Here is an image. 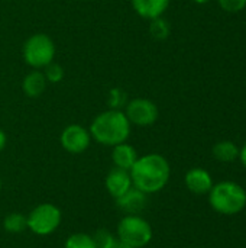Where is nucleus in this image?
<instances>
[{
    "label": "nucleus",
    "instance_id": "b1692460",
    "mask_svg": "<svg viewBox=\"0 0 246 248\" xmlns=\"http://www.w3.org/2000/svg\"><path fill=\"white\" fill-rule=\"evenodd\" d=\"M239 158H241V163L246 167V142L245 145L239 150Z\"/></svg>",
    "mask_w": 246,
    "mask_h": 248
},
{
    "label": "nucleus",
    "instance_id": "423d86ee",
    "mask_svg": "<svg viewBox=\"0 0 246 248\" xmlns=\"http://www.w3.org/2000/svg\"><path fill=\"white\" fill-rule=\"evenodd\" d=\"M26 219L29 231H32L35 235L45 237L58 230L62 221V214L61 209L54 203H41L33 208L29 215H26Z\"/></svg>",
    "mask_w": 246,
    "mask_h": 248
},
{
    "label": "nucleus",
    "instance_id": "f03ea898",
    "mask_svg": "<svg viewBox=\"0 0 246 248\" xmlns=\"http://www.w3.org/2000/svg\"><path fill=\"white\" fill-rule=\"evenodd\" d=\"M88 131L91 138H94L99 144L115 147L128 141L130 135V122L123 110L109 109L99 113L93 119Z\"/></svg>",
    "mask_w": 246,
    "mask_h": 248
},
{
    "label": "nucleus",
    "instance_id": "2eb2a0df",
    "mask_svg": "<svg viewBox=\"0 0 246 248\" xmlns=\"http://www.w3.org/2000/svg\"><path fill=\"white\" fill-rule=\"evenodd\" d=\"M213 157L222 163H232L239 158V148L232 141H220L213 147Z\"/></svg>",
    "mask_w": 246,
    "mask_h": 248
},
{
    "label": "nucleus",
    "instance_id": "7ed1b4c3",
    "mask_svg": "<svg viewBox=\"0 0 246 248\" xmlns=\"http://www.w3.org/2000/svg\"><path fill=\"white\" fill-rule=\"evenodd\" d=\"M210 206L222 215H236L246 206V192L235 182H220L209 192Z\"/></svg>",
    "mask_w": 246,
    "mask_h": 248
},
{
    "label": "nucleus",
    "instance_id": "0eeeda50",
    "mask_svg": "<svg viewBox=\"0 0 246 248\" xmlns=\"http://www.w3.org/2000/svg\"><path fill=\"white\" fill-rule=\"evenodd\" d=\"M123 112L128 121L130 122V125H136V126L154 125L159 116L157 105L145 97H136L129 100Z\"/></svg>",
    "mask_w": 246,
    "mask_h": 248
},
{
    "label": "nucleus",
    "instance_id": "20e7f679",
    "mask_svg": "<svg viewBox=\"0 0 246 248\" xmlns=\"http://www.w3.org/2000/svg\"><path fill=\"white\" fill-rule=\"evenodd\" d=\"M152 235L151 224L139 215H125L117 225V240L130 248L146 247Z\"/></svg>",
    "mask_w": 246,
    "mask_h": 248
},
{
    "label": "nucleus",
    "instance_id": "39448f33",
    "mask_svg": "<svg viewBox=\"0 0 246 248\" xmlns=\"http://www.w3.org/2000/svg\"><path fill=\"white\" fill-rule=\"evenodd\" d=\"M22 54L25 62L32 68H45L55 58V44L46 33H35L25 41Z\"/></svg>",
    "mask_w": 246,
    "mask_h": 248
},
{
    "label": "nucleus",
    "instance_id": "9d476101",
    "mask_svg": "<svg viewBox=\"0 0 246 248\" xmlns=\"http://www.w3.org/2000/svg\"><path fill=\"white\" fill-rule=\"evenodd\" d=\"M116 206L126 215H139L148 203V195L136 187H130L123 196L115 199Z\"/></svg>",
    "mask_w": 246,
    "mask_h": 248
},
{
    "label": "nucleus",
    "instance_id": "4be33fe9",
    "mask_svg": "<svg viewBox=\"0 0 246 248\" xmlns=\"http://www.w3.org/2000/svg\"><path fill=\"white\" fill-rule=\"evenodd\" d=\"M219 6L228 13H238L246 7V0H217Z\"/></svg>",
    "mask_w": 246,
    "mask_h": 248
},
{
    "label": "nucleus",
    "instance_id": "f8f14e48",
    "mask_svg": "<svg viewBox=\"0 0 246 248\" xmlns=\"http://www.w3.org/2000/svg\"><path fill=\"white\" fill-rule=\"evenodd\" d=\"M139 158L135 147H132L128 142H122L113 147L112 150V161L113 166L126 171H130V169L133 167V164L136 163V160Z\"/></svg>",
    "mask_w": 246,
    "mask_h": 248
},
{
    "label": "nucleus",
    "instance_id": "dca6fc26",
    "mask_svg": "<svg viewBox=\"0 0 246 248\" xmlns=\"http://www.w3.org/2000/svg\"><path fill=\"white\" fill-rule=\"evenodd\" d=\"M3 228L10 234H20L28 230V219L20 212H10L3 219Z\"/></svg>",
    "mask_w": 246,
    "mask_h": 248
},
{
    "label": "nucleus",
    "instance_id": "393cba45",
    "mask_svg": "<svg viewBox=\"0 0 246 248\" xmlns=\"http://www.w3.org/2000/svg\"><path fill=\"white\" fill-rule=\"evenodd\" d=\"M107 248H130V247H128V246H125V244H122L119 240H116L110 247H107Z\"/></svg>",
    "mask_w": 246,
    "mask_h": 248
},
{
    "label": "nucleus",
    "instance_id": "ddd939ff",
    "mask_svg": "<svg viewBox=\"0 0 246 248\" xmlns=\"http://www.w3.org/2000/svg\"><path fill=\"white\" fill-rule=\"evenodd\" d=\"M171 0H132L133 10L144 19L152 20L164 15Z\"/></svg>",
    "mask_w": 246,
    "mask_h": 248
},
{
    "label": "nucleus",
    "instance_id": "9b49d317",
    "mask_svg": "<svg viewBox=\"0 0 246 248\" xmlns=\"http://www.w3.org/2000/svg\"><path fill=\"white\" fill-rule=\"evenodd\" d=\"M184 180H186L187 189L194 195H206L213 187L212 176L204 169H200V167L188 170Z\"/></svg>",
    "mask_w": 246,
    "mask_h": 248
},
{
    "label": "nucleus",
    "instance_id": "a211bd4d",
    "mask_svg": "<svg viewBox=\"0 0 246 248\" xmlns=\"http://www.w3.org/2000/svg\"><path fill=\"white\" fill-rule=\"evenodd\" d=\"M171 32V28H170V23L162 17H155L151 20V25H149V33L152 35V38L155 39H159V41H164L168 38Z\"/></svg>",
    "mask_w": 246,
    "mask_h": 248
},
{
    "label": "nucleus",
    "instance_id": "6ab92c4d",
    "mask_svg": "<svg viewBox=\"0 0 246 248\" xmlns=\"http://www.w3.org/2000/svg\"><path fill=\"white\" fill-rule=\"evenodd\" d=\"M128 94L123 89L120 87H115L110 90L109 93V106L110 109H117V110H122L126 103H128Z\"/></svg>",
    "mask_w": 246,
    "mask_h": 248
},
{
    "label": "nucleus",
    "instance_id": "a878e982",
    "mask_svg": "<svg viewBox=\"0 0 246 248\" xmlns=\"http://www.w3.org/2000/svg\"><path fill=\"white\" fill-rule=\"evenodd\" d=\"M194 3H197V4H206V3H209L210 0H193Z\"/></svg>",
    "mask_w": 246,
    "mask_h": 248
},
{
    "label": "nucleus",
    "instance_id": "aec40b11",
    "mask_svg": "<svg viewBox=\"0 0 246 248\" xmlns=\"http://www.w3.org/2000/svg\"><path fill=\"white\" fill-rule=\"evenodd\" d=\"M45 78L48 83H59L64 78V68L59 64H55L54 61L45 67Z\"/></svg>",
    "mask_w": 246,
    "mask_h": 248
},
{
    "label": "nucleus",
    "instance_id": "4468645a",
    "mask_svg": "<svg viewBox=\"0 0 246 248\" xmlns=\"http://www.w3.org/2000/svg\"><path fill=\"white\" fill-rule=\"evenodd\" d=\"M46 78H45V74L39 70H33L30 73H28L22 81V89H23V93L29 97H39L45 89H46Z\"/></svg>",
    "mask_w": 246,
    "mask_h": 248
},
{
    "label": "nucleus",
    "instance_id": "1a4fd4ad",
    "mask_svg": "<svg viewBox=\"0 0 246 248\" xmlns=\"http://www.w3.org/2000/svg\"><path fill=\"white\" fill-rule=\"evenodd\" d=\"M104 185H106L109 195L115 199L123 196L130 187H133L130 173L126 170H122V169H117V167H113L109 171V174L106 176Z\"/></svg>",
    "mask_w": 246,
    "mask_h": 248
},
{
    "label": "nucleus",
    "instance_id": "bb28decb",
    "mask_svg": "<svg viewBox=\"0 0 246 248\" xmlns=\"http://www.w3.org/2000/svg\"><path fill=\"white\" fill-rule=\"evenodd\" d=\"M0 192H1V179H0Z\"/></svg>",
    "mask_w": 246,
    "mask_h": 248
},
{
    "label": "nucleus",
    "instance_id": "5701e85b",
    "mask_svg": "<svg viewBox=\"0 0 246 248\" xmlns=\"http://www.w3.org/2000/svg\"><path fill=\"white\" fill-rule=\"evenodd\" d=\"M6 142H7V138H6V134L0 129V153L4 150L6 147Z\"/></svg>",
    "mask_w": 246,
    "mask_h": 248
},
{
    "label": "nucleus",
    "instance_id": "6e6552de",
    "mask_svg": "<svg viewBox=\"0 0 246 248\" xmlns=\"http://www.w3.org/2000/svg\"><path fill=\"white\" fill-rule=\"evenodd\" d=\"M59 142L62 148L70 154H81L84 153L91 142L90 131L78 124H71L65 126L61 132Z\"/></svg>",
    "mask_w": 246,
    "mask_h": 248
},
{
    "label": "nucleus",
    "instance_id": "f3484780",
    "mask_svg": "<svg viewBox=\"0 0 246 248\" xmlns=\"http://www.w3.org/2000/svg\"><path fill=\"white\" fill-rule=\"evenodd\" d=\"M64 248H97V246H96L93 235H88L84 232H77L67 238Z\"/></svg>",
    "mask_w": 246,
    "mask_h": 248
},
{
    "label": "nucleus",
    "instance_id": "412c9836",
    "mask_svg": "<svg viewBox=\"0 0 246 248\" xmlns=\"http://www.w3.org/2000/svg\"><path fill=\"white\" fill-rule=\"evenodd\" d=\"M94 241H96V246L97 248H107L110 247L117 238H115L109 231H104V230H100L97 231L94 235H93Z\"/></svg>",
    "mask_w": 246,
    "mask_h": 248
},
{
    "label": "nucleus",
    "instance_id": "f257e3e1",
    "mask_svg": "<svg viewBox=\"0 0 246 248\" xmlns=\"http://www.w3.org/2000/svg\"><path fill=\"white\" fill-rule=\"evenodd\" d=\"M130 177L133 187L139 189L146 195L158 193L162 190L171 174L170 163L161 154L151 153L139 157L130 169Z\"/></svg>",
    "mask_w": 246,
    "mask_h": 248
}]
</instances>
